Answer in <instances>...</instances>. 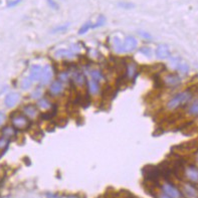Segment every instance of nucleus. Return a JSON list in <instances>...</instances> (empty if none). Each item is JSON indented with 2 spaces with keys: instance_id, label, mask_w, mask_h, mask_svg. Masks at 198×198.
<instances>
[{
  "instance_id": "nucleus-14",
  "label": "nucleus",
  "mask_w": 198,
  "mask_h": 198,
  "mask_svg": "<svg viewBox=\"0 0 198 198\" xmlns=\"http://www.w3.org/2000/svg\"><path fill=\"white\" fill-rule=\"evenodd\" d=\"M160 174H161V172L159 171V169L156 167H147L145 170H144V175H145V177L148 178L149 180L158 179Z\"/></svg>"
},
{
  "instance_id": "nucleus-18",
  "label": "nucleus",
  "mask_w": 198,
  "mask_h": 198,
  "mask_svg": "<svg viewBox=\"0 0 198 198\" xmlns=\"http://www.w3.org/2000/svg\"><path fill=\"white\" fill-rule=\"evenodd\" d=\"M113 47H114V51L118 53H123L124 52V44L122 39H121L119 36H114L113 38Z\"/></svg>"
},
{
  "instance_id": "nucleus-41",
  "label": "nucleus",
  "mask_w": 198,
  "mask_h": 198,
  "mask_svg": "<svg viewBox=\"0 0 198 198\" xmlns=\"http://www.w3.org/2000/svg\"><path fill=\"white\" fill-rule=\"evenodd\" d=\"M66 198H79V197H76V196H69V197H66Z\"/></svg>"
},
{
  "instance_id": "nucleus-9",
  "label": "nucleus",
  "mask_w": 198,
  "mask_h": 198,
  "mask_svg": "<svg viewBox=\"0 0 198 198\" xmlns=\"http://www.w3.org/2000/svg\"><path fill=\"white\" fill-rule=\"evenodd\" d=\"M123 44H124V52H131L137 48L138 41L133 36H127L125 38Z\"/></svg>"
},
{
  "instance_id": "nucleus-28",
  "label": "nucleus",
  "mask_w": 198,
  "mask_h": 198,
  "mask_svg": "<svg viewBox=\"0 0 198 198\" xmlns=\"http://www.w3.org/2000/svg\"><path fill=\"white\" fill-rule=\"evenodd\" d=\"M105 23H106V18H105V16L100 15V16H99V18H98V20H97L96 23L93 24V29L98 28V27H101V26H103Z\"/></svg>"
},
{
  "instance_id": "nucleus-30",
  "label": "nucleus",
  "mask_w": 198,
  "mask_h": 198,
  "mask_svg": "<svg viewBox=\"0 0 198 198\" xmlns=\"http://www.w3.org/2000/svg\"><path fill=\"white\" fill-rule=\"evenodd\" d=\"M70 27V23H66V24H64V25H60V26H57V27L53 28L51 30L52 33H57V32H64V31H65L67 28Z\"/></svg>"
},
{
  "instance_id": "nucleus-38",
  "label": "nucleus",
  "mask_w": 198,
  "mask_h": 198,
  "mask_svg": "<svg viewBox=\"0 0 198 198\" xmlns=\"http://www.w3.org/2000/svg\"><path fill=\"white\" fill-rule=\"evenodd\" d=\"M21 2V0H14V1H11L7 4V6L8 7H13V6H16L17 4H19Z\"/></svg>"
},
{
  "instance_id": "nucleus-10",
  "label": "nucleus",
  "mask_w": 198,
  "mask_h": 198,
  "mask_svg": "<svg viewBox=\"0 0 198 198\" xmlns=\"http://www.w3.org/2000/svg\"><path fill=\"white\" fill-rule=\"evenodd\" d=\"M184 175L185 177L193 183L198 182V169L195 168L194 166H188L184 170Z\"/></svg>"
},
{
  "instance_id": "nucleus-3",
  "label": "nucleus",
  "mask_w": 198,
  "mask_h": 198,
  "mask_svg": "<svg viewBox=\"0 0 198 198\" xmlns=\"http://www.w3.org/2000/svg\"><path fill=\"white\" fill-rule=\"evenodd\" d=\"M181 193L185 198H198V189L191 183H183L181 186Z\"/></svg>"
},
{
  "instance_id": "nucleus-31",
  "label": "nucleus",
  "mask_w": 198,
  "mask_h": 198,
  "mask_svg": "<svg viewBox=\"0 0 198 198\" xmlns=\"http://www.w3.org/2000/svg\"><path fill=\"white\" fill-rule=\"evenodd\" d=\"M140 51L142 55H144L145 56H147V57H151L152 56V49L150 48V47H148V46H144V47H141L140 48Z\"/></svg>"
},
{
  "instance_id": "nucleus-5",
  "label": "nucleus",
  "mask_w": 198,
  "mask_h": 198,
  "mask_svg": "<svg viewBox=\"0 0 198 198\" xmlns=\"http://www.w3.org/2000/svg\"><path fill=\"white\" fill-rule=\"evenodd\" d=\"M53 76V70L51 65H46L42 67V71H41V76H40V84L42 85H46L47 84L51 83V80Z\"/></svg>"
},
{
  "instance_id": "nucleus-12",
  "label": "nucleus",
  "mask_w": 198,
  "mask_h": 198,
  "mask_svg": "<svg viewBox=\"0 0 198 198\" xmlns=\"http://www.w3.org/2000/svg\"><path fill=\"white\" fill-rule=\"evenodd\" d=\"M23 115L28 119H35L38 116V110L34 105H26L23 107Z\"/></svg>"
},
{
  "instance_id": "nucleus-25",
  "label": "nucleus",
  "mask_w": 198,
  "mask_h": 198,
  "mask_svg": "<svg viewBox=\"0 0 198 198\" xmlns=\"http://www.w3.org/2000/svg\"><path fill=\"white\" fill-rule=\"evenodd\" d=\"M20 85H21L22 89H28L31 87V85H32V80H31L29 76H25V78L22 79Z\"/></svg>"
},
{
  "instance_id": "nucleus-21",
  "label": "nucleus",
  "mask_w": 198,
  "mask_h": 198,
  "mask_svg": "<svg viewBox=\"0 0 198 198\" xmlns=\"http://www.w3.org/2000/svg\"><path fill=\"white\" fill-rule=\"evenodd\" d=\"M37 107L41 110H48L51 108V103L46 98H40L37 101Z\"/></svg>"
},
{
  "instance_id": "nucleus-35",
  "label": "nucleus",
  "mask_w": 198,
  "mask_h": 198,
  "mask_svg": "<svg viewBox=\"0 0 198 198\" xmlns=\"http://www.w3.org/2000/svg\"><path fill=\"white\" fill-rule=\"evenodd\" d=\"M119 6L122 8H126V9H131V8L134 7V4L132 3H128V2H120Z\"/></svg>"
},
{
  "instance_id": "nucleus-4",
  "label": "nucleus",
  "mask_w": 198,
  "mask_h": 198,
  "mask_svg": "<svg viewBox=\"0 0 198 198\" xmlns=\"http://www.w3.org/2000/svg\"><path fill=\"white\" fill-rule=\"evenodd\" d=\"M181 83H182V79L180 78L178 75H175V74H168L164 75L163 78V84L166 87H169V88L177 87V85H179Z\"/></svg>"
},
{
  "instance_id": "nucleus-23",
  "label": "nucleus",
  "mask_w": 198,
  "mask_h": 198,
  "mask_svg": "<svg viewBox=\"0 0 198 198\" xmlns=\"http://www.w3.org/2000/svg\"><path fill=\"white\" fill-rule=\"evenodd\" d=\"M136 71H137V66L136 65L134 64V62H131V64H129L127 66V75L130 79H132L136 75Z\"/></svg>"
},
{
  "instance_id": "nucleus-40",
  "label": "nucleus",
  "mask_w": 198,
  "mask_h": 198,
  "mask_svg": "<svg viewBox=\"0 0 198 198\" xmlns=\"http://www.w3.org/2000/svg\"><path fill=\"white\" fill-rule=\"evenodd\" d=\"M157 198H171L170 196H168L167 194H165V193H159L158 196H157Z\"/></svg>"
},
{
  "instance_id": "nucleus-1",
  "label": "nucleus",
  "mask_w": 198,
  "mask_h": 198,
  "mask_svg": "<svg viewBox=\"0 0 198 198\" xmlns=\"http://www.w3.org/2000/svg\"><path fill=\"white\" fill-rule=\"evenodd\" d=\"M191 98H192L191 92H189V91L180 92L175 94L174 97L171 98L167 102L166 108H167V110H169V111H174V110L178 109L179 107L187 104V103L191 100Z\"/></svg>"
},
{
  "instance_id": "nucleus-20",
  "label": "nucleus",
  "mask_w": 198,
  "mask_h": 198,
  "mask_svg": "<svg viewBox=\"0 0 198 198\" xmlns=\"http://www.w3.org/2000/svg\"><path fill=\"white\" fill-rule=\"evenodd\" d=\"M180 74H182V75H187L189 73V70H190V66H189V65L187 64V62L185 60H180L179 62V65L177 66V70Z\"/></svg>"
},
{
  "instance_id": "nucleus-22",
  "label": "nucleus",
  "mask_w": 198,
  "mask_h": 198,
  "mask_svg": "<svg viewBox=\"0 0 198 198\" xmlns=\"http://www.w3.org/2000/svg\"><path fill=\"white\" fill-rule=\"evenodd\" d=\"M187 113L190 116H197L198 115V100H195L190 106H189L188 110H187Z\"/></svg>"
},
{
  "instance_id": "nucleus-16",
  "label": "nucleus",
  "mask_w": 198,
  "mask_h": 198,
  "mask_svg": "<svg viewBox=\"0 0 198 198\" xmlns=\"http://www.w3.org/2000/svg\"><path fill=\"white\" fill-rule=\"evenodd\" d=\"M55 56L57 58H71L75 56V53L70 49L61 48L55 52Z\"/></svg>"
},
{
  "instance_id": "nucleus-37",
  "label": "nucleus",
  "mask_w": 198,
  "mask_h": 198,
  "mask_svg": "<svg viewBox=\"0 0 198 198\" xmlns=\"http://www.w3.org/2000/svg\"><path fill=\"white\" fill-rule=\"evenodd\" d=\"M70 51H73L74 53H78L80 51V47L78 44H71V46H70Z\"/></svg>"
},
{
  "instance_id": "nucleus-34",
  "label": "nucleus",
  "mask_w": 198,
  "mask_h": 198,
  "mask_svg": "<svg viewBox=\"0 0 198 198\" xmlns=\"http://www.w3.org/2000/svg\"><path fill=\"white\" fill-rule=\"evenodd\" d=\"M58 78H60V80L62 83H65V82H67L69 80V74L67 73H60V75H58Z\"/></svg>"
},
{
  "instance_id": "nucleus-15",
  "label": "nucleus",
  "mask_w": 198,
  "mask_h": 198,
  "mask_svg": "<svg viewBox=\"0 0 198 198\" xmlns=\"http://www.w3.org/2000/svg\"><path fill=\"white\" fill-rule=\"evenodd\" d=\"M73 80L78 87H83L85 83V76L80 70H75L73 75Z\"/></svg>"
},
{
  "instance_id": "nucleus-24",
  "label": "nucleus",
  "mask_w": 198,
  "mask_h": 198,
  "mask_svg": "<svg viewBox=\"0 0 198 198\" xmlns=\"http://www.w3.org/2000/svg\"><path fill=\"white\" fill-rule=\"evenodd\" d=\"M91 79L97 80V82H101V80H104V75H103L102 71L99 70H93L91 71Z\"/></svg>"
},
{
  "instance_id": "nucleus-27",
  "label": "nucleus",
  "mask_w": 198,
  "mask_h": 198,
  "mask_svg": "<svg viewBox=\"0 0 198 198\" xmlns=\"http://www.w3.org/2000/svg\"><path fill=\"white\" fill-rule=\"evenodd\" d=\"M180 60H181V58L179 56H172L170 57V61H169V65L172 70H177V66L179 65Z\"/></svg>"
},
{
  "instance_id": "nucleus-13",
  "label": "nucleus",
  "mask_w": 198,
  "mask_h": 198,
  "mask_svg": "<svg viewBox=\"0 0 198 198\" xmlns=\"http://www.w3.org/2000/svg\"><path fill=\"white\" fill-rule=\"evenodd\" d=\"M42 66L39 65H32L30 67V75L29 78L32 80V82H38L41 76Z\"/></svg>"
},
{
  "instance_id": "nucleus-11",
  "label": "nucleus",
  "mask_w": 198,
  "mask_h": 198,
  "mask_svg": "<svg viewBox=\"0 0 198 198\" xmlns=\"http://www.w3.org/2000/svg\"><path fill=\"white\" fill-rule=\"evenodd\" d=\"M64 89H65L64 83L60 82V80L52 82L51 84V85H49V91H51V93L53 94V96H58V94H62Z\"/></svg>"
},
{
  "instance_id": "nucleus-17",
  "label": "nucleus",
  "mask_w": 198,
  "mask_h": 198,
  "mask_svg": "<svg viewBox=\"0 0 198 198\" xmlns=\"http://www.w3.org/2000/svg\"><path fill=\"white\" fill-rule=\"evenodd\" d=\"M2 136L5 137L7 139H10L13 138L16 135V129L13 127V126H5L3 129H2Z\"/></svg>"
},
{
  "instance_id": "nucleus-8",
  "label": "nucleus",
  "mask_w": 198,
  "mask_h": 198,
  "mask_svg": "<svg viewBox=\"0 0 198 198\" xmlns=\"http://www.w3.org/2000/svg\"><path fill=\"white\" fill-rule=\"evenodd\" d=\"M155 55L159 60H167V58L171 56V52H170L169 47L166 46V44H160V46H158V47L156 48Z\"/></svg>"
},
{
  "instance_id": "nucleus-29",
  "label": "nucleus",
  "mask_w": 198,
  "mask_h": 198,
  "mask_svg": "<svg viewBox=\"0 0 198 198\" xmlns=\"http://www.w3.org/2000/svg\"><path fill=\"white\" fill-rule=\"evenodd\" d=\"M9 144V139H7L5 137H1L0 138V151H3L6 149V147Z\"/></svg>"
},
{
  "instance_id": "nucleus-26",
  "label": "nucleus",
  "mask_w": 198,
  "mask_h": 198,
  "mask_svg": "<svg viewBox=\"0 0 198 198\" xmlns=\"http://www.w3.org/2000/svg\"><path fill=\"white\" fill-rule=\"evenodd\" d=\"M89 29H93V23H92L91 21H88V22H85V23L82 26V27L80 28V30H79V34L83 35V34H85V33H87Z\"/></svg>"
},
{
  "instance_id": "nucleus-33",
  "label": "nucleus",
  "mask_w": 198,
  "mask_h": 198,
  "mask_svg": "<svg viewBox=\"0 0 198 198\" xmlns=\"http://www.w3.org/2000/svg\"><path fill=\"white\" fill-rule=\"evenodd\" d=\"M138 33L141 35V36L143 38H145V39H148V40H151L152 39V36H151V34L150 33H148L147 31H143V30H140V31H138Z\"/></svg>"
},
{
  "instance_id": "nucleus-32",
  "label": "nucleus",
  "mask_w": 198,
  "mask_h": 198,
  "mask_svg": "<svg viewBox=\"0 0 198 198\" xmlns=\"http://www.w3.org/2000/svg\"><path fill=\"white\" fill-rule=\"evenodd\" d=\"M42 96V91L40 88H37L35 89L34 91L32 92V94H31V98L32 99H35V100H38V99H40Z\"/></svg>"
},
{
  "instance_id": "nucleus-39",
  "label": "nucleus",
  "mask_w": 198,
  "mask_h": 198,
  "mask_svg": "<svg viewBox=\"0 0 198 198\" xmlns=\"http://www.w3.org/2000/svg\"><path fill=\"white\" fill-rule=\"evenodd\" d=\"M6 119V116L4 113H2V112H0V126H1L3 123H4V121H5Z\"/></svg>"
},
{
  "instance_id": "nucleus-7",
  "label": "nucleus",
  "mask_w": 198,
  "mask_h": 198,
  "mask_svg": "<svg viewBox=\"0 0 198 198\" xmlns=\"http://www.w3.org/2000/svg\"><path fill=\"white\" fill-rule=\"evenodd\" d=\"M162 191H163L165 194H167L171 198H180L181 197V192H180L178 189L172 185L171 183H164L162 185Z\"/></svg>"
},
{
  "instance_id": "nucleus-19",
  "label": "nucleus",
  "mask_w": 198,
  "mask_h": 198,
  "mask_svg": "<svg viewBox=\"0 0 198 198\" xmlns=\"http://www.w3.org/2000/svg\"><path fill=\"white\" fill-rule=\"evenodd\" d=\"M88 87H89V92L91 94H97L100 91V87H99V82L91 79L88 82Z\"/></svg>"
},
{
  "instance_id": "nucleus-6",
  "label": "nucleus",
  "mask_w": 198,
  "mask_h": 198,
  "mask_svg": "<svg viewBox=\"0 0 198 198\" xmlns=\"http://www.w3.org/2000/svg\"><path fill=\"white\" fill-rule=\"evenodd\" d=\"M19 100H20V94L16 92H11L7 94V96L4 99V105H5V107L11 109V108H14L18 104Z\"/></svg>"
},
{
  "instance_id": "nucleus-2",
  "label": "nucleus",
  "mask_w": 198,
  "mask_h": 198,
  "mask_svg": "<svg viewBox=\"0 0 198 198\" xmlns=\"http://www.w3.org/2000/svg\"><path fill=\"white\" fill-rule=\"evenodd\" d=\"M11 123L12 126L17 130H25L28 127L29 121L27 117L21 114H16L11 118Z\"/></svg>"
},
{
  "instance_id": "nucleus-42",
  "label": "nucleus",
  "mask_w": 198,
  "mask_h": 198,
  "mask_svg": "<svg viewBox=\"0 0 198 198\" xmlns=\"http://www.w3.org/2000/svg\"><path fill=\"white\" fill-rule=\"evenodd\" d=\"M52 198H58V197H56V196H53Z\"/></svg>"
},
{
  "instance_id": "nucleus-36",
  "label": "nucleus",
  "mask_w": 198,
  "mask_h": 198,
  "mask_svg": "<svg viewBox=\"0 0 198 198\" xmlns=\"http://www.w3.org/2000/svg\"><path fill=\"white\" fill-rule=\"evenodd\" d=\"M47 3L51 8H53V9H58V5L55 0H47Z\"/></svg>"
}]
</instances>
